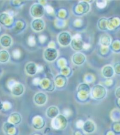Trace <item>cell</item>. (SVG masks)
<instances>
[{"label": "cell", "mask_w": 120, "mask_h": 135, "mask_svg": "<svg viewBox=\"0 0 120 135\" xmlns=\"http://www.w3.org/2000/svg\"><path fill=\"white\" fill-rule=\"evenodd\" d=\"M9 123L12 124H18L21 122V116L18 113H13L10 115Z\"/></svg>", "instance_id": "5bb4252c"}, {"label": "cell", "mask_w": 120, "mask_h": 135, "mask_svg": "<svg viewBox=\"0 0 120 135\" xmlns=\"http://www.w3.org/2000/svg\"><path fill=\"white\" fill-rule=\"evenodd\" d=\"M58 41L62 46H67L72 41L70 35L67 32H61L58 36Z\"/></svg>", "instance_id": "5b68a950"}, {"label": "cell", "mask_w": 120, "mask_h": 135, "mask_svg": "<svg viewBox=\"0 0 120 135\" xmlns=\"http://www.w3.org/2000/svg\"><path fill=\"white\" fill-rule=\"evenodd\" d=\"M106 90L101 85H96L91 90L92 96L96 100H101L104 98L106 95Z\"/></svg>", "instance_id": "7a4b0ae2"}, {"label": "cell", "mask_w": 120, "mask_h": 135, "mask_svg": "<svg viewBox=\"0 0 120 135\" xmlns=\"http://www.w3.org/2000/svg\"><path fill=\"white\" fill-rule=\"evenodd\" d=\"M67 119L62 114L58 115L52 121V127L55 129L63 130L66 128L67 126Z\"/></svg>", "instance_id": "6da1fadb"}, {"label": "cell", "mask_w": 120, "mask_h": 135, "mask_svg": "<svg viewBox=\"0 0 120 135\" xmlns=\"http://www.w3.org/2000/svg\"><path fill=\"white\" fill-rule=\"evenodd\" d=\"M59 109L56 106H50L46 110V115L49 118L54 119L59 115Z\"/></svg>", "instance_id": "8fae6325"}, {"label": "cell", "mask_w": 120, "mask_h": 135, "mask_svg": "<svg viewBox=\"0 0 120 135\" xmlns=\"http://www.w3.org/2000/svg\"><path fill=\"white\" fill-rule=\"evenodd\" d=\"M86 60V57L84 55L80 52H77L72 57V61L75 64L81 65L83 64Z\"/></svg>", "instance_id": "30bf717a"}, {"label": "cell", "mask_w": 120, "mask_h": 135, "mask_svg": "<svg viewBox=\"0 0 120 135\" xmlns=\"http://www.w3.org/2000/svg\"><path fill=\"white\" fill-rule=\"evenodd\" d=\"M26 73L29 75H34L37 72V66L34 62H29L26 66Z\"/></svg>", "instance_id": "e0dca14e"}, {"label": "cell", "mask_w": 120, "mask_h": 135, "mask_svg": "<svg viewBox=\"0 0 120 135\" xmlns=\"http://www.w3.org/2000/svg\"><path fill=\"white\" fill-rule=\"evenodd\" d=\"M57 51L54 48H48L44 51V57L48 61H53L57 57Z\"/></svg>", "instance_id": "277c9868"}, {"label": "cell", "mask_w": 120, "mask_h": 135, "mask_svg": "<svg viewBox=\"0 0 120 135\" xmlns=\"http://www.w3.org/2000/svg\"><path fill=\"white\" fill-rule=\"evenodd\" d=\"M34 102L36 104L39 106L43 105L47 102V96L42 92L37 93L34 96Z\"/></svg>", "instance_id": "8992f818"}, {"label": "cell", "mask_w": 120, "mask_h": 135, "mask_svg": "<svg viewBox=\"0 0 120 135\" xmlns=\"http://www.w3.org/2000/svg\"><path fill=\"white\" fill-rule=\"evenodd\" d=\"M99 27L102 30H107V19L106 18H101L99 21Z\"/></svg>", "instance_id": "7402d4cb"}, {"label": "cell", "mask_w": 120, "mask_h": 135, "mask_svg": "<svg viewBox=\"0 0 120 135\" xmlns=\"http://www.w3.org/2000/svg\"><path fill=\"white\" fill-rule=\"evenodd\" d=\"M111 37H110L108 35L104 34L103 36H102L100 38V43L104 47H106L109 46L111 44Z\"/></svg>", "instance_id": "d6986e66"}, {"label": "cell", "mask_w": 120, "mask_h": 135, "mask_svg": "<svg viewBox=\"0 0 120 135\" xmlns=\"http://www.w3.org/2000/svg\"><path fill=\"white\" fill-rule=\"evenodd\" d=\"M11 91L14 96H19L24 93V87L21 83H15L12 86Z\"/></svg>", "instance_id": "52a82bcc"}, {"label": "cell", "mask_w": 120, "mask_h": 135, "mask_svg": "<svg viewBox=\"0 0 120 135\" xmlns=\"http://www.w3.org/2000/svg\"><path fill=\"white\" fill-rule=\"evenodd\" d=\"M116 95L118 98L120 99V87H118V88L116 90Z\"/></svg>", "instance_id": "d4e9b609"}, {"label": "cell", "mask_w": 120, "mask_h": 135, "mask_svg": "<svg viewBox=\"0 0 120 135\" xmlns=\"http://www.w3.org/2000/svg\"><path fill=\"white\" fill-rule=\"evenodd\" d=\"M45 27L43 21L41 18H36L32 22V27L34 30L36 31H41L43 30Z\"/></svg>", "instance_id": "ba28073f"}, {"label": "cell", "mask_w": 120, "mask_h": 135, "mask_svg": "<svg viewBox=\"0 0 120 135\" xmlns=\"http://www.w3.org/2000/svg\"><path fill=\"white\" fill-rule=\"evenodd\" d=\"M2 108V105L1 104V103H0V109H1Z\"/></svg>", "instance_id": "484cf974"}, {"label": "cell", "mask_w": 120, "mask_h": 135, "mask_svg": "<svg viewBox=\"0 0 120 135\" xmlns=\"http://www.w3.org/2000/svg\"><path fill=\"white\" fill-rule=\"evenodd\" d=\"M90 5L86 1H81L77 6L79 12L81 14H84L88 12L90 9Z\"/></svg>", "instance_id": "2e32d148"}, {"label": "cell", "mask_w": 120, "mask_h": 135, "mask_svg": "<svg viewBox=\"0 0 120 135\" xmlns=\"http://www.w3.org/2000/svg\"><path fill=\"white\" fill-rule=\"evenodd\" d=\"M79 91H83L85 93H89L90 90V87L86 84H81L78 87Z\"/></svg>", "instance_id": "603a6c76"}, {"label": "cell", "mask_w": 120, "mask_h": 135, "mask_svg": "<svg viewBox=\"0 0 120 135\" xmlns=\"http://www.w3.org/2000/svg\"><path fill=\"white\" fill-rule=\"evenodd\" d=\"M55 82L58 86H63L66 83V78L63 75H58L56 77Z\"/></svg>", "instance_id": "44dd1931"}, {"label": "cell", "mask_w": 120, "mask_h": 135, "mask_svg": "<svg viewBox=\"0 0 120 135\" xmlns=\"http://www.w3.org/2000/svg\"><path fill=\"white\" fill-rule=\"evenodd\" d=\"M113 69L117 74H120V62H117V63L115 64Z\"/></svg>", "instance_id": "cb8c5ba5"}, {"label": "cell", "mask_w": 120, "mask_h": 135, "mask_svg": "<svg viewBox=\"0 0 120 135\" xmlns=\"http://www.w3.org/2000/svg\"><path fill=\"white\" fill-rule=\"evenodd\" d=\"M9 54L7 50H2L0 51V62L5 63L9 60Z\"/></svg>", "instance_id": "ffe728a7"}, {"label": "cell", "mask_w": 120, "mask_h": 135, "mask_svg": "<svg viewBox=\"0 0 120 135\" xmlns=\"http://www.w3.org/2000/svg\"><path fill=\"white\" fill-rule=\"evenodd\" d=\"M83 127L84 132L88 133H91L94 132L95 129H96V126H95L93 122L91 120H87L83 124Z\"/></svg>", "instance_id": "7c38bea8"}, {"label": "cell", "mask_w": 120, "mask_h": 135, "mask_svg": "<svg viewBox=\"0 0 120 135\" xmlns=\"http://www.w3.org/2000/svg\"><path fill=\"white\" fill-rule=\"evenodd\" d=\"M71 45L72 48H73L74 50L76 51L81 50L83 49L84 47V44L83 42V41H82L80 38H76V37H75L72 40Z\"/></svg>", "instance_id": "9c48e42d"}, {"label": "cell", "mask_w": 120, "mask_h": 135, "mask_svg": "<svg viewBox=\"0 0 120 135\" xmlns=\"http://www.w3.org/2000/svg\"><path fill=\"white\" fill-rule=\"evenodd\" d=\"M11 18L9 14L7 13H2L0 14V23L2 25L6 26L7 24L11 23Z\"/></svg>", "instance_id": "ac0fdd59"}, {"label": "cell", "mask_w": 120, "mask_h": 135, "mask_svg": "<svg viewBox=\"0 0 120 135\" xmlns=\"http://www.w3.org/2000/svg\"><path fill=\"white\" fill-rule=\"evenodd\" d=\"M114 70L113 67L111 66H105L102 69V74L105 77L110 78L114 76Z\"/></svg>", "instance_id": "9a60e30c"}, {"label": "cell", "mask_w": 120, "mask_h": 135, "mask_svg": "<svg viewBox=\"0 0 120 135\" xmlns=\"http://www.w3.org/2000/svg\"><path fill=\"white\" fill-rule=\"evenodd\" d=\"M45 9L43 6L39 4H34L31 7V14L32 17L39 18L43 16Z\"/></svg>", "instance_id": "3957f363"}, {"label": "cell", "mask_w": 120, "mask_h": 135, "mask_svg": "<svg viewBox=\"0 0 120 135\" xmlns=\"http://www.w3.org/2000/svg\"><path fill=\"white\" fill-rule=\"evenodd\" d=\"M0 44L2 47L8 48L12 44L11 37L8 35H3L0 38Z\"/></svg>", "instance_id": "4fadbf2b"}]
</instances>
